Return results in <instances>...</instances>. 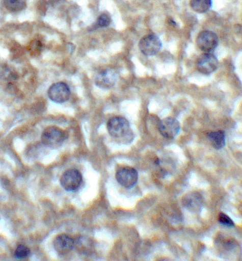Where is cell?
<instances>
[{"instance_id": "6da1fadb", "label": "cell", "mask_w": 242, "mask_h": 261, "mask_svg": "<svg viewBox=\"0 0 242 261\" xmlns=\"http://www.w3.org/2000/svg\"><path fill=\"white\" fill-rule=\"evenodd\" d=\"M109 134L113 137L124 142L132 140L133 134L128 120L121 116L111 118L107 123Z\"/></svg>"}, {"instance_id": "7a4b0ae2", "label": "cell", "mask_w": 242, "mask_h": 261, "mask_svg": "<svg viewBox=\"0 0 242 261\" xmlns=\"http://www.w3.org/2000/svg\"><path fill=\"white\" fill-rule=\"evenodd\" d=\"M67 133L54 126L46 128L41 135L42 144L48 148L56 149L60 147L67 139Z\"/></svg>"}, {"instance_id": "3957f363", "label": "cell", "mask_w": 242, "mask_h": 261, "mask_svg": "<svg viewBox=\"0 0 242 261\" xmlns=\"http://www.w3.org/2000/svg\"><path fill=\"white\" fill-rule=\"evenodd\" d=\"M162 43L155 34H147L143 37L139 43V47L142 54L147 56H152L160 50Z\"/></svg>"}, {"instance_id": "277c9868", "label": "cell", "mask_w": 242, "mask_h": 261, "mask_svg": "<svg viewBox=\"0 0 242 261\" xmlns=\"http://www.w3.org/2000/svg\"><path fill=\"white\" fill-rule=\"evenodd\" d=\"M82 179V174L78 170L70 169L62 174L60 178V183L66 191L73 192L79 188Z\"/></svg>"}, {"instance_id": "5b68a950", "label": "cell", "mask_w": 242, "mask_h": 261, "mask_svg": "<svg viewBox=\"0 0 242 261\" xmlns=\"http://www.w3.org/2000/svg\"><path fill=\"white\" fill-rule=\"evenodd\" d=\"M196 43L201 50L205 53H210L217 47L218 44V38L213 32L205 30L198 34Z\"/></svg>"}, {"instance_id": "8992f818", "label": "cell", "mask_w": 242, "mask_h": 261, "mask_svg": "<svg viewBox=\"0 0 242 261\" xmlns=\"http://www.w3.org/2000/svg\"><path fill=\"white\" fill-rule=\"evenodd\" d=\"M47 93L50 100L56 103H62L68 100L70 91L66 83L58 82L49 88Z\"/></svg>"}, {"instance_id": "52a82bcc", "label": "cell", "mask_w": 242, "mask_h": 261, "mask_svg": "<svg viewBox=\"0 0 242 261\" xmlns=\"http://www.w3.org/2000/svg\"><path fill=\"white\" fill-rule=\"evenodd\" d=\"M117 181L124 188L130 189L137 183L138 178L137 171L130 167L119 169L116 173Z\"/></svg>"}, {"instance_id": "ba28073f", "label": "cell", "mask_w": 242, "mask_h": 261, "mask_svg": "<svg viewBox=\"0 0 242 261\" xmlns=\"http://www.w3.org/2000/svg\"><path fill=\"white\" fill-rule=\"evenodd\" d=\"M196 64L200 72L209 74L217 69L219 62L214 55L210 53H205L198 58Z\"/></svg>"}, {"instance_id": "9c48e42d", "label": "cell", "mask_w": 242, "mask_h": 261, "mask_svg": "<svg viewBox=\"0 0 242 261\" xmlns=\"http://www.w3.org/2000/svg\"><path fill=\"white\" fill-rule=\"evenodd\" d=\"M180 129L179 122L175 118L166 117L158 123V130L161 135L168 139L174 138Z\"/></svg>"}, {"instance_id": "30bf717a", "label": "cell", "mask_w": 242, "mask_h": 261, "mask_svg": "<svg viewBox=\"0 0 242 261\" xmlns=\"http://www.w3.org/2000/svg\"><path fill=\"white\" fill-rule=\"evenodd\" d=\"M203 198L197 192H190L186 193L182 199L183 205L192 213L201 212L203 207Z\"/></svg>"}, {"instance_id": "8fae6325", "label": "cell", "mask_w": 242, "mask_h": 261, "mask_svg": "<svg viewBox=\"0 0 242 261\" xmlns=\"http://www.w3.org/2000/svg\"><path fill=\"white\" fill-rule=\"evenodd\" d=\"M117 77L116 72L113 70H103L96 75L95 84L100 88L110 89L115 85Z\"/></svg>"}, {"instance_id": "7c38bea8", "label": "cell", "mask_w": 242, "mask_h": 261, "mask_svg": "<svg viewBox=\"0 0 242 261\" xmlns=\"http://www.w3.org/2000/svg\"><path fill=\"white\" fill-rule=\"evenodd\" d=\"M53 247L59 254L65 255L74 248V240L67 234H60L53 241Z\"/></svg>"}, {"instance_id": "4fadbf2b", "label": "cell", "mask_w": 242, "mask_h": 261, "mask_svg": "<svg viewBox=\"0 0 242 261\" xmlns=\"http://www.w3.org/2000/svg\"><path fill=\"white\" fill-rule=\"evenodd\" d=\"M74 247L79 252L88 254L92 251L93 245L88 238L80 237L74 240Z\"/></svg>"}, {"instance_id": "5bb4252c", "label": "cell", "mask_w": 242, "mask_h": 261, "mask_svg": "<svg viewBox=\"0 0 242 261\" xmlns=\"http://www.w3.org/2000/svg\"><path fill=\"white\" fill-rule=\"evenodd\" d=\"M207 136L214 148L220 149L225 146V135L223 130L210 132Z\"/></svg>"}, {"instance_id": "9a60e30c", "label": "cell", "mask_w": 242, "mask_h": 261, "mask_svg": "<svg viewBox=\"0 0 242 261\" xmlns=\"http://www.w3.org/2000/svg\"><path fill=\"white\" fill-rule=\"evenodd\" d=\"M190 6L195 12L203 13L211 7V0H191Z\"/></svg>"}, {"instance_id": "2e32d148", "label": "cell", "mask_w": 242, "mask_h": 261, "mask_svg": "<svg viewBox=\"0 0 242 261\" xmlns=\"http://www.w3.org/2000/svg\"><path fill=\"white\" fill-rule=\"evenodd\" d=\"M6 8L11 12H17L23 9L25 0H4Z\"/></svg>"}, {"instance_id": "e0dca14e", "label": "cell", "mask_w": 242, "mask_h": 261, "mask_svg": "<svg viewBox=\"0 0 242 261\" xmlns=\"http://www.w3.org/2000/svg\"><path fill=\"white\" fill-rule=\"evenodd\" d=\"M30 253V250L28 247L24 245H19L14 252V255L17 258L22 259L27 257Z\"/></svg>"}, {"instance_id": "ac0fdd59", "label": "cell", "mask_w": 242, "mask_h": 261, "mask_svg": "<svg viewBox=\"0 0 242 261\" xmlns=\"http://www.w3.org/2000/svg\"><path fill=\"white\" fill-rule=\"evenodd\" d=\"M218 220L220 223L227 226L232 227L234 225L232 220L227 215L222 213L219 215Z\"/></svg>"}, {"instance_id": "d6986e66", "label": "cell", "mask_w": 242, "mask_h": 261, "mask_svg": "<svg viewBox=\"0 0 242 261\" xmlns=\"http://www.w3.org/2000/svg\"><path fill=\"white\" fill-rule=\"evenodd\" d=\"M42 44L39 40H33L29 45V50L33 54L38 53L41 49Z\"/></svg>"}, {"instance_id": "ffe728a7", "label": "cell", "mask_w": 242, "mask_h": 261, "mask_svg": "<svg viewBox=\"0 0 242 261\" xmlns=\"http://www.w3.org/2000/svg\"><path fill=\"white\" fill-rule=\"evenodd\" d=\"M110 23V19L105 14L100 15L97 20V24L100 27H105L107 26Z\"/></svg>"}, {"instance_id": "44dd1931", "label": "cell", "mask_w": 242, "mask_h": 261, "mask_svg": "<svg viewBox=\"0 0 242 261\" xmlns=\"http://www.w3.org/2000/svg\"><path fill=\"white\" fill-rule=\"evenodd\" d=\"M222 246L223 247L227 250L231 249L236 245L235 242L229 239H224V240H222Z\"/></svg>"}, {"instance_id": "7402d4cb", "label": "cell", "mask_w": 242, "mask_h": 261, "mask_svg": "<svg viewBox=\"0 0 242 261\" xmlns=\"http://www.w3.org/2000/svg\"><path fill=\"white\" fill-rule=\"evenodd\" d=\"M160 163V160L158 158H156L155 160H154V164H156V165H159Z\"/></svg>"}]
</instances>
